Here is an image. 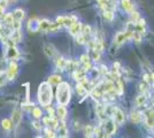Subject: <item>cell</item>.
I'll use <instances>...</instances> for the list:
<instances>
[{"label": "cell", "instance_id": "obj_1", "mask_svg": "<svg viewBox=\"0 0 154 138\" xmlns=\"http://www.w3.org/2000/svg\"><path fill=\"white\" fill-rule=\"evenodd\" d=\"M53 99L52 86L48 82H44L39 85L38 89V101L43 106H48Z\"/></svg>", "mask_w": 154, "mask_h": 138}, {"label": "cell", "instance_id": "obj_2", "mask_svg": "<svg viewBox=\"0 0 154 138\" xmlns=\"http://www.w3.org/2000/svg\"><path fill=\"white\" fill-rule=\"evenodd\" d=\"M58 91H57V99L60 105H68L70 100V86L66 82H60L58 84Z\"/></svg>", "mask_w": 154, "mask_h": 138}, {"label": "cell", "instance_id": "obj_3", "mask_svg": "<svg viewBox=\"0 0 154 138\" xmlns=\"http://www.w3.org/2000/svg\"><path fill=\"white\" fill-rule=\"evenodd\" d=\"M103 122H105L103 125H100V128H101V130H103V137H108V136H112V135H114L115 133V121H113V120H108V118H106V120H103Z\"/></svg>", "mask_w": 154, "mask_h": 138}, {"label": "cell", "instance_id": "obj_4", "mask_svg": "<svg viewBox=\"0 0 154 138\" xmlns=\"http://www.w3.org/2000/svg\"><path fill=\"white\" fill-rule=\"evenodd\" d=\"M77 21L76 16H74V15H68V16H59L58 19H57V22H58L60 26H69L72 24V23H75Z\"/></svg>", "mask_w": 154, "mask_h": 138}, {"label": "cell", "instance_id": "obj_5", "mask_svg": "<svg viewBox=\"0 0 154 138\" xmlns=\"http://www.w3.org/2000/svg\"><path fill=\"white\" fill-rule=\"evenodd\" d=\"M17 70H19V66H17V63L16 62H11V65H9V68H8V70H7V78L8 79H14L15 78V76H16V74H17Z\"/></svg>", "mask_w": 154, "mask_h": 138}, {"label": "cell", "instance_id": "obj_6", "mask_svg": "<svg viewBox=\"0 0 154 138\" xmlns=\"http://www.w3.org/2000/svg\"><path fill=\"white\" fill-rule=\"evenodd\" d=\"M21 108L20 107H15L13 111V115H12V122L15 127H17L20 124V121H21Z\"/></svg>", "mask_w": 154, "mask_h": 138}, {"label": "cell", "instance_id": "obj_7", "mask_svg": "<svg viewBox=\"0 0 154 138\" xmlns=\"http://www.w3.org/2000/svg\"><path fill=\"white\" fill-rule=\"evenodd\" d=\"M145 123L148 128H153V108H148L145 113Z\"/></svg>", "mask_w": 154, "mask_h": 138}, {"label": "cell", "instance_id": "obj_8", "mask_svg": "<svg viewBox=\"0 0 154 138\" xmlns=\"http://www.w3.org/2000/svg\"><path fill=\"white\" fill-rule=\"evenodd\" d=\"M69 31L72 36H77V35H79L81 31H82V23H79V22H75V23H72L70 26H69Z\"/></svg>", "mask_w": 154, "mask_h": 138}, {"label": "cell", "instance_id": "obj_9", "mask_svg": "<svg viewBox=\"0 0 154 138\" xmlns=\"http://www.w3.org/2000/svg\"><path fill=\"white\" fill-rule=\"evenodd\" d=\"M9 38L13 43H20L21 38H22V35L20 32V29H13L12 32L9 35Z\"/></svg>", "mask_w": 154, "mask_h": 138}, {"label": "cell", "instance_id": "obj_10", "mask_svg": "<svg viewBox=\"0 0 154 138\" xmlns=\"http://www.w3.org/2000/svg\"><path fill=\"white\" fill-rule=\"evenodd\" d=\"M113 116H114V120L116 121V123L122 124L123 122H124V114H123V112L120 108H116V111Z\"/></svg>", "mask_w": 154, "mask_h": 138}, {"label": "cell", "instance_id": "obj_11", "mask_svg": "<svg viewBox=\"0 0 154 138\" xmlns=\"http://www.w3.org/2000/svg\"><path fill=\"white\" fill-rule=\"evenodd\" d=\"M7 57H8L9 59H16V58L19 57V51L16 50V47L14 45L9 46V48H8V51H7Z\"/></svg>", "mask_w": 154, "mask_h": 138}, {"label": "cell", "instance_id": "obj_12", "mask_svg": "<svg viewBox=\"0 0 154 138\" xmlns=\"http://www.w3.org/2000/svg\"><path fill=\"white\" fill-rule=\"evenodd\" d=\"M45 53L50 57V58H55V57H59L58 52L55 51V48L53 47V45L48 44V45L45 46Z\"/></svg>", "mask_w": 154, "mask_h": 138}, {"label": "cell", "instance_id": "obj_13", "mask_svg": "<svg viewBox=\"0 0 154 138\" xmlns=\"http://www.w3.org/2000/svg\"><path fill=\"white\" fill-rule=\"evenodd\" d=\"M141 120H143V116H141L140 112H137V111H134L131 112V121L135 123V124H138L140 123Z\"/></svg>", "mask_w": 154, "mask_h": 138}, {"label": "cell", "instance_id": "obj_14", "mask_svg": "<svg viewBox=\"0 0 154 138\" xmlns=\"http://www.w3.org/2000/svg\"><path fill=\"white\" fill-rule=\"evenodd\" d=\"M50 23H51V22H50L48 20L38 21V30H42V31H48Z\"/></svg>", "mask_w": 154, "mask_h": 138}, {"label": "cell", "instance_id": "obj_15", "mask_svg": "<svg viewBox=\"0 0 154 138\" xmlns=\"http://www.w3.org/2000/svg\"><path fill=\"white\" fill-rule=\"evenodd\" d=\"M125 40H128V38H127V33L125 32H119L115 36V43L117 44V45L123 44Z\"/></svg>", "mask_w": 154, "mask_h": 138}, {"label": "cell", "instance_id": "obj_16", "mask_svg": "<svg viewBox=\"0 0 154 138\" xmlns=\"http://www.w3.org/2000/svg\"><path fill=\"white\" fill-rule=\"evenodd\" d=\"M121 5H122L123 9L127 11V12H131L132 8H134V5H132L131 0H121Z\"/></svg>", "mask_w": 154, "mask_h": 138}, {"label": "cell", "instance_id": "obj_17", "mask_svg": "<svg viewBox=\"0 0 154 138\" xmlns=\"http://www.w3.org/2000/svg\"><path fill=\"white\" fill-rule=\"evenodd\" d=\"M146 100H147L146 93H140V94L136 98V104H137V106H143V105H145Z\"/></svg>", "mask_w": 154, "mask_h": 138}, {"label": "cell", "instance_id": "obj_18", "mask_svg": "<svg viewBox=\"0 0 154 138\" xmlns=\"http://www.w3.org/2000/svg\"><path fill=\"white\" fill-rule=\"evenodd\" d=\"M13 17H14V20H17V21L23 20V17H24V12H23V9H20V8L15 9L13 13Z\"/></svg>", "mask_w": 154, "mask_h": 138}, {"label": "cell", "instance_id": "obj_19", "mask_svg": "<svg viewBox=\"0 0 154 138\" xmlns=\"http://www.w3.org/2000/svg\"><path fill=\"white\" fill-rule=\"evenodd\" d=\"M55 62H57V67H58L59 69H61V70H64V69H66L67 60H64L63 58H61V57H58L57 60H55Z\"/></svg>", "mask_w": 154, "mask_h": 138}, {"label": "cell", "instance_id": "obj_20", "mask_svg": "<svg viewBox=\"0 0 154 138\" xmlns=\"http://www.w3.org/2000/svg\"><path fill=\"white\" fill-rule=\"evenodd\" d=\"M58 128H59L60 137H68V129H67V127L63 123H61L60 125L58 124Z\"/></svg>", "mask_w": 154, "mask_h": 138}, {"label": "cell", "instance_id": "obj_21", "mask_svg": "<svg viewBox=\"0 0 154 138\" xmlns=\"http://www.w3.org/2000/svg\"><path fill=\"white\" fill-rule=\"evenodd\" d=\"M4 15H5V16H4V23H5L6 26H11L14 21L13 14L8 13V14H4Z\"/></svg>", "mask_w": 154, "mask_h": 138}, {"label": "cell", "instance_id": "obj_22", "mask_svg": "<svg viewBox=\"0 0 154 138\" xmlns=\"http://www.w3.org/2000/svg\"><path fill=\"white\" fill-rule=\"evenodd\" d=\"M61 82V77L58 76V75H53V76H50V78H48V83L50 84H57L58 85L59 83Z\"/></svg>", "mask_w": 154, "mask_h": 138}, {"label": "cell", "instance_id": "obj_23", "mask_svg": "<svg viewBox=\"0 0 154 138\" xmlns=\"http://www.w3.org/2000/svg\"><path fill=\"white\" fill-rule=\"evenodd\" d=\"M57 113H58V116L60 118H63L66 116V114H67V111H66V108H64L63 105L59 106L58 109H57Z\"/></svg>", "mask_w": 154, "mask_h": 138}, {"label": "cell", "instance_id": "obj_24", "mask_svg": "<svg viewBox=\"0 0 154 138\" xmlns=\"http://www.w3.org/2000/svg\"><path fill=\"white\" fill-rule=\"evenodd\" d=\"M103 17L108 21H113L114 19V14H113V11H109V9H105L103 11Z\"/></svg>", "mask_w": 154, "mask_h": 138}, {"label": "cell", "instance_id": "obj_25", "mask_svg": "<svg viewBox=\"0 0 154 138\" xmlns=\"http://www.w3.org/2000/svg\"><path fill=\"white\" fill-rule=\"evenodd\" d=\"M60 24H59L58 22H51L50 23V28H48V31H51V32H55L57 30L60 29Z\"/></svg>", "mask_w": 154, "mask_h": 138}, {"label": "cell", "instance_id": "obj_26", "mask_svg": "<svg viewBox=\"0 0 154 138\" xmlns=\"http://www.w3.org/2000/svg\"><path fill=\"white\" fill-rule=\"evenodd\" d=\"M76 91H77V93L81 94V96H84V94L88 92L86 90H85V87H84L79 82H78V84H77V86H76Z\"/></svg>", "mask_w": 154, "mask_h": 138}, {"label": "cell", "instance_id": "obj_27", "mask_svg": "<svg viewBox=\"0 0 154 138\" xmlns=\"http://www.w3.org/2000/svg\"><path fill=\"white\" fill-rule=\"evenodd\" d=\"M147 90H148V83L145 82V81H143L140 84H139V91H140L141 93H145Z\"/></svg>", "mask_w": 154, "mask_h": 138}, {"label": "cell", "instance_id": "obj_28", "mask_svg": "<svg viewBox=\"0 0 154 138\" xmlns=\"http://www.w3.org/2000/svg\"><path fill=\"white\" fill-rule=\"evenodd\" d=\"M31 114L35 118H40L42 116V109L38 108V107H33L31 109Z\"/></svg>", "mask_w": 154, "mask_h": 138}, {"label": "cell", "instance_id": "obj_29", "mask_svg": "<svg viewBox=\"0 0 154 138\" xmlns=\"http://www.w3.org/2000/svg\"><path fill=\"white\" fill-rule=\"evenodd\" d=\"M1 124H2V128H4L5 130H9V129H11V127H12L11 121H9V120H7V118H5V120H2V121H1Z\"/></svg>", "mask_w": 154, "mask_h": 138}, {"label": "cell", "instance_id": "obj_30", "mask_svg": "<svg viewBox=\"0 0 154 138\" xmlns=\"http://www.w3.org/2000/svg\"><path fill=\"white\" fill-rule=\"evenodd\" d=\"M85 136H93V127H91V125H86L85 127Z\"/></svg>", "mask_w": 154, "mask_h": 138}, {"label": "cell", "instance_id": "obj_31", "mask_svg": "<svg viewBox=\"0 0 154 138\" xmlns=\"http://www.w3.org/2000/svg\"><path fill=\"white\" fill-rule=\"evenodd\" d=\"M8 6V0H0V7L1 8H6V7Z\"/></svg>", "mask_w": 154, "mask_h": 138}, {"label": "cell", "instance_id": "obj_32", "mask_svg": "<svg viewBox=\"0 0 154 138\" xmlns=\"http://www.w3.org/2000/svg\"><path fill=\"white\" fill-rule=\"evenodd\" d=\"M45 132H46V136H47V137H55V135L53 133V131H52V130H50L48 128H47V129H45Z\"/></svg>", "mask_w": 154, "mask_h": 138}, {"label": "cell", "instance_id": "obj_33", "mask_svg": "<svg viewBox=\"0 0 154 138\" xmlns=\"http://www.w3.org/2000/svg\"><path fill=\"white\" fill-rule=\"evenodd\" d=\"M131 16H132V20L136 22V21L138 20V16H139V15H138V13H137V12H132V15H131Z\"/></svg>", "mask_w": 154, "mask_h": 138}, {"label": "cell", "instance_id": "obj_34", "mask_svg": "<svg viewBox=\"0 0 154 138\" xmlns=\"http://www.w3.org/2000/svg\"><path fill=\"white\" fill-rule=\"evenodd\" d=\"M33 127H35L36 129H40V128H42V127L39 125V122H35V123H33Z\"/></svg>", "mask_w": 154, "mask_h": 138}, {"label": "cell", "instance_id": "obj_35", "mask_svg": "<svg viewBox=\"0 0 154 138\" xmlns=\"http://www.w3.org/2000/svg\"><path fill=\"white\" fill-rule=\"evenodd\" d=\"M4 12H5V9L0 7V17H2V16H4Z\"/></svg>", "mask_w": 154, "mask_h": 138}, {"label": "cell", "instance_id": "obj_36", "mask_svg": "<svg viewBox=\"0 0 154 138\" xmlns=\"http://www.w3.org/2000/svg\"><path fill=\"white\" fill-rule=\"evenodd\" d=\"M9 1H12V2H15V1H17V0H9Z\"/></svg>", "mask_w": 154, "mask_h": 138}]
</instances>
